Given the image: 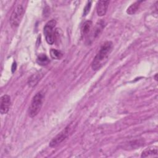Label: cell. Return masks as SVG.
<instances>
[{"label": "cell", "instance_id": "cell-6", "mask_svg": "<svg viewBox=\"0 0 158 158\" xmlns=\"http://www.w3.org/2000/svg\"><path fill=\"white\" fill-rule=\"evenodd\" d=\"M10 97L8 94H4L1 97L0 112L1 114H6L8 112L10 106Z\"/></svg>", "mask_w": 158, "mask_h": 158}, {"label": "cell", "instance_id": "cell-11", "mask_svg": "<svg viewBox=\"0 0 158 158\" xmlns=\"http://www.w3.org/2000/svg\"><path fill=\"white\" fill-rule=\"evenodd\" d=\"M92 27V22L91 20L86 21L82 25L81 27V33L83 35H87Z\"/></svg>", "mask_w": 158, "mask_h": 158}, {"label": "cell", "instance_id": "cell-16", "mask_svg": "<svg viewBox=\"0 0 158 158\" xmlns=\"http://www.w3.org/2000/svg\"><path fill=\"white\" fill-rule=\"evenodd\" d=\"M157 75L156 74V76H155V78H156V80H157Z\"/></svg>", "mask_w": 158, "mask_h": 158}, {"label": "cell", "instance_id": "cell-1", "mask_svg": "<svg viewBox=\"0 0 158 158\" xmlns=\"http://www.w3.org/2000/svg\"><path fill=\"white\" fill-rule=\"evenodd\" d=\"M112 48L113 44L110 41H107L101 45L91 63V68L93 70H99L105 64L112 50Z\"/></svg>", "mask_w": 158, "mask_h": 158}, {"label": "cell", "instance_id": "cell-10", "mask_svg": "<svg viewBox=\"0 0 158 158\" xmlns=\"http://www.w3.org/2000/svg\"><path fill=\"white\" fill-rule=\"evenodd\" d=\"M36 62L39 65L44 66L49 63V59L46 54H41L38 56L36 59Z\"/></svg>", "mask_w": 158, "mask_h": 158}, {"label": "cell", "instance_id": "cell-13", "mask_svg": "<svg viewBox=\"0 0 158 158\" xmlns=\"http://www.w3.org/2000/svg\"><path fill=\"white\" fill-rule=\"evenodd\" d=\"M157 148H148L147 149H144L141 154V157H148L150 155H157Z\"/></svg>", "mask_w": 158, "mask_h": 158}, {"label": "cell", "instance_id": "cell-9", "mask_svg": "<svg viewBox=\"0 0 158 158\" xmlns=\"http://www.w3.org/2000/svg\"><path fill=\"white\" fill-rule=\"evenodd\" d=\"M40 78H41V76L40 73H36L32 75L28 79V85L31 87L35 86L38 83Z\"/></svg>", "mask_w": 158, "mask_h": 158}, {"label": "cell", "instance_id": "cell-15", "mask_svg": "<svg viewBox=\"0 0 158 158\" xmlns=\"http://www.w3.org/2000/svg\"><path fill=\"white\" fill-rule=\"evenodd\" d=\"M91 1H89L88 2L86 6H85V9H84V11H83V15H86L89 12L90 7H91Z\"/></svg>", "mask_w": 158, "mask_h": 158}, {"label": "cell", "instance_id": "cell-2", "mask_svg": "<svg viewBox=\"0 0 158 158\" xmlns=\"http://www.w3.org/2000/svg\"><path fill=\"white\" fill-rule=\"evenodd\" d=\"M43 98H44V94L41 91L37 93L33 96L28 110V115L30 117H34L40 112L42 107Z\"/></svg>", "mask_w": 158, "mask_h": 158}, {"label": "cell", "instance_id": "cell-14", "mask_svg": "<svg viewBox=\"0 0 158 158\" xmlns=\"http://www.w3.org/2000/svg\"><path fill=\"white\" fill-rule=\"evenodd\" d=\"M50 56L53 59L59 60L62 57V54L60 51H59L56 49H51Z\"/></svg>", "mask_w": 158, "mask_h": 158}, {"label": "cell", "instance_id": "cell-8", "mask_svg": "<svg viewBox=\"0 0 158 158\" xmlns=\"http://www.w3.org/2000/svg\"><path fill=\"white\" fill-rule=\"evenodd\" d=\"M142 1H138L135 2L134 3H133L132 4H131L128 9H127V13L129 15H133L134 14L138 9L141 2H142Z\"/></svg>", "mask_w": 158, "mask_h": 158}, {"label": "cell", "instance_id": "cell-12", "mask_svg": "<svg viewBox=\"0 0 158 158\" xmlns=\"http://www.w3.org/2000/svg\"><path fill=\"white\" fill-rule=\"evenodd\" d=\"M103 28H104V22L102 20H100L96 23V25L94 28L93 37L96 38V36H98L101 32Z\"/></svg>", "mask_w": 158, "mask_h": 158}, {"label": "cell", "instance_id": "cell-5", "mask_svg": "<svg viewBox=\"0 0 158 158\" xmlns=\"http://www.w3.org/2000/svg\"><path fill=\"white\" fill-rule=\"evenodd\" d=\"M69 135V127H67L59 133H58L49 143V146L54 148L60 144L64 139H65Z\"/></svg>", "mask_w": 158, "mask_h": 158}, {"label": "cell", "instance_id": "cell-3", "mask_svg": "<svg viewBox=\"0 0 158 158\" xmlns=\"http://www.w3.org/2000/svg\"><path fill=\"white\" fill-rule=\"evenodd\" d=\"M56 21L52 19L48 21L44 27L43 33L45 36L46 41L49 44H52L55 41V27Z\"/></svg>", "mask_w": 158, "mask_h": 158}, {"label": "cell", "instance_id": "cell-7", "mask_svg": "<svg viewBox=\"0 0 158 158\" xmlns=\"http://www.w3.org/2000/svg\"><path fill=\"white\" fill-rule=\"evenodd\" d=\"M109 4V1H99L97 2L96 12L99 16H103L106 14Z\"/></svg>", "mask_w": 158, "mask_h": 158}, {"label": "cell", "instance_id": "cell-4", "mask_svg": "<svg viewBox=\"0 0 158 158\" xmlns=\"http://www.w3.org/2000/svg\"><path fill=\"white\" fill-rule=\"evenodd\" d=\"M24 11V8L22 4H18L14 8L10 17V24L12 28H15L20 25Z\"/></svg>", "mask_w": 158, "mask_h": 158}]
</instances>
